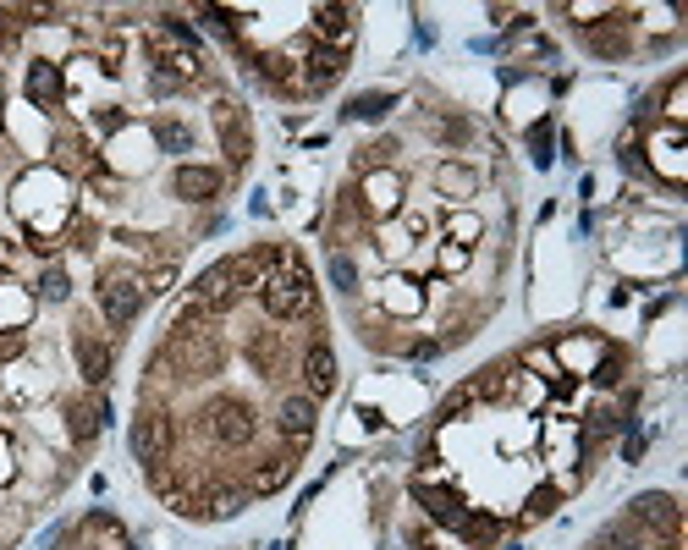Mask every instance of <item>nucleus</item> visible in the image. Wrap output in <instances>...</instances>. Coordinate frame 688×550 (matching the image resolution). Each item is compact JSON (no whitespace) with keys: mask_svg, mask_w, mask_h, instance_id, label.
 <instances>
[{"mask_svg":"<svg viewBox=\"0 0 688 550\" xmlns=\"http://www.w3.org/2000/svg\"><path fill=\"white\" fill-rule=\"evenodd\" d=\"M259 281H265V270L254 264V253H232V259L210 264V270L193 281V303L221 319V314H232L248 292H259Z\"/></svg>","mask_w":688,"mask_h":550,"instance_id":"nucleus-1","label":"nucleus"},{"mask_svg":"<svg viewBox=\"0 0 688 550\" xmlns=\"http://www.w3.org/2000/svg\"><path fill=\"white\" fill-rule=\"evenodd\" d=\"M259 303H265V314L276 319V325H287V319H309L314 314V275L303 259L281 264V270H270L265 281H259Z\"/></svg>","mask_w":688,"mask_h":550,"instance_id":"nucleus-2","label":"nucleus"},{"mask_svg":"<svg viewBox=\"0 0 688 550\" xmlns=\"http://www.w3.org/2000/svg\"><path fill=\"white\" fill-rule=\"evenodd\" d=\"M94 303L111 325H133L138 308H144V275L127 270V264H105L100 281H94Z\"/></svg>","mask_w":688,"mask_h":550,"instance_id":"nucleus-3","label":"nucleus"},{"mask_svg":"<svg viewBox=\"0 0 688 550\" xmlns=\"http://www.w3.org/2000/svg\"><path fill=\"white\" fill-rule=\"evenodd\" d=\"M160 363H177L182 374H193V380H210V374H221V369H226V341L215 336V330L171 336L166 347H160Z\"/></svg>","mask_w":688,"mask_h":550,"instance_id":"nucleus-4","label":"nucleus"},{"mask_svg":"<svg viewBox=\"0 0 688 550\" xmlns=\"http://www.w3.org/2000/svg\"><path fill=\"white\" fill-rule=\"evenodd\" d=\"M199 429L221 451H243L248 440H254L259 424H254V407H248V402H237V396H215V402L199 413Z\"/></svg>","mask_w":688,"mask_h":550,"instance_id":"nucleus-5","label":"nucleus"},{"mask_svg":"<svg viewBox=\"0 0 688 550\" xmlns=\"http://www.w3.org/2000/svg\"><path fill=\"white\" fill-rule=\"evenodd\" d=\"M628 523L644 528V534L655 539L661 550L677 545V534H683V512H677V501L666 490H650V495H633L628 501Z\"/></svg>","mask_w":688,"mask_h":550,"instance_id":"nucleus-6","label":"nucleus"},{"mask_svg":"<svg viewBox=\"0 0 688 550\" xmlns=\"http://www.w3.org/2000/svg\"><path fill=\"white\" fill-rule=\"evenodd\" d=\"M358 204H364L369 220H391L402 215V176L391 171H364V182H358Z\"/></svg>","mask_w":688,"mask_h":550,"instance_id":"nucleus-7","label":"nucleus"},{"mask_svg":"<svg viewBox=\"0 0 688 550\" xmlns=\"http://www.w3.org/2000/svg\"><path fill=\"white\" fill-rule=\"evenodd\" d=\"M413 501L424 506V517H430L435 528H463L468 512H474L457 490H446V484H419V479H413Z\"/></svg>","mask_w":688,"mask_h":550,"instance_id":"nucleus-8","label":"nucleus"},{"mask_svg":"<svg viewBox=\"0 0 688 550\" xmlns=\"http://www.w3.org/2000/svg\"><path fill=\"white\" fill-rule=\"evenodd\" d=\"M314 418H320V402H314V396H303V391H292V396H281V402H276V429L292 440V451L309 446Z\"/></svg>","mask_w":688,"mask_h":550,"instance_id":"nucleus-9","label":"nucleus"},{"mask_svg":"<svg viewBox=\"0 0 688 550\" xmlns=\"http://www.w3.org/2000/svg\"><path fill=\"white\" fill-rule=\"evenodd\" d=\"M72 358H78V374H83V385H89V391H100V385L111 380V347H105V341L94 336L89 325L72 330Z\"/></svg>","mask_w":688,"mask_h":550,"instance_id":"nucleus-10","label":"nucleus"},{"mask_svg":"<svg viewBox=\"0 0 688 550\" xmlns=\"http://www.w3.org/2000/svg\"><path fill=\"white\" fill-rule=\"evenodd\" d=\"M342 72H347V50L309 44V55H303V77H298V94H325V88H331Z\"/></svg>","mask_w":688,"mask_h":550,"instance_id":"nucleus-11","label":"nucleus"},{"mask_svg":"<svg viewBox=\"0 0 688 550\" xmlns=\"http://www.w3.org/2000/svg\"><path fill=\"white\" fill-rule=\"evenodd\" d=\"M215 132H221L226 165H248V154H254V132H248L243 110H237L232 99H221V105H215Z\"/></svg>","mask_w":688,"mask_h":550,"instance_id":"nucleus-12","label":"nucleus"},{"mask_svg":"<svg viewBox=\"0 0 688 550\" xmlns=\"http://www.w3.org/2000/svg\"><path fill=\"white\" fill-rule=\"evenodd\" d=\"M133 451H138V462H166V451H171V418L160 413V407H144V413L133 418Z\"/></svg>","mask_w":688,"mask_h":550,"instance_id":"nucleus-13","label":"nucleus"},{"mask_svg":"<svg viewBox=\"0 0 688 550\" xmlns=\"http://www.w3.org/2000/svg\"><path fill=\"white\" fill-rule=\"evenodd\" d=\"M336 391V352L325 347V341H309L303 347V396H331Z\"/></svg>","mask_w":688,"mask_h":550,"instance_id":"nucleus-14","label":"nucleus"},{"mask_svg":"<svg viewBox=\"0 0 688 550\" xmlns=\"http://www.w3.org/2000/svg\"><path fill=\"white\" fill-rule=\"evenodd\" d=\"M226 176L215 171V165H177V176H171V193L182 198V204H210L215 193H221Z\"/></svg>","mask_w":688,"mask_h":550,"instance_id":"nucleus-15","label":"nucleus"},{"mask_svg":"<svg viewBox=\"0 0 688 550\" xmlns=\"http://www.w3.org/2000/svg\"><path fill=\"white\" fill-rule=\"evenodd\" d=\"M23 88H28V99H34L39 110H56L61 94H67V72H61L56 61H28Z\"/></svg>","mask_w":688,"mask_h":550,"instance_id":"nucleus-16","label":"nucleus"},{"mask_svg":"<svg viewBox=\"0 0 688 550\" xmlns=\"http://www.w3.org/2000/svg\"><path fill=\"white\" fill-rule=\"evenodd\" d=\"M353 6H314V44H331V50H347L353 44Z\"/></svg>","mask_w":688,"mask_h":550,"instance_id":"nucleus-17","label":"nucleus"},{"mask_svg":"<svg viewBox=\"0 0 688 550\" xmlns=\"http://www.w3.org/2000/svg\"><path fill=\"white\" fill-rule=\"evenodd\" d=\"M111 413V402H105L100 391L83 396V402H67V435L78 440V446H89L94 435H100V418Z\"/></svg>","mask_w":688,"mask_h":550,"instance_id":"nucleus-18","label":"nucleus"},{"mask_svg":"<svg viewBox=\"0 0 688 550\" xmlns=\"http://www.w3.org/2000/svg\"><path fill=\"white\" fill-rule=\"evenodd\" d=\"M595 550H661V545H655L644 528H633L628 517H617V523H606L595 534Z\"/></svg>","mask_w":688,"mask_h":550,"instance_id":"nucleus-19","label":"nucleus"},{"mask_svg":"<svg viewBox=\"0 0 688 550\" xmlns=\"http://www.w3.org/2000/svg\"><path fill=\"white\" fill-rule=\"evenodd\" d=\"M584 44H589L595 55H606V61H622V55L633 50L628 22H600V28H584Z\"/></svg>","mask_w":688,"mask_h":550,"instance_id":"nucleus-20","label":"nucleus"},{"mask_svg":"<svg viewBox=\"0 0 688 550\" xmlns=\"http://www.w3.org/2000/svg\"><path fill=\"white\" fill-rule=\"evenodd\" d=\"M292 468H298V457H292V451H287V457H265L254 473H248V495H276L281 484L292 479Z\"/></svg>","mask_w":688,"mask_h":550,"instance_id":"nucleus-21","label":"nucleus"},{"mask_svg":"<svg viewBox=\"0 0 688 550\" xmlns=\"http://www.w3.org/2000/svg\"><path fill=\"white\" fill-rule=\"evenodd\" d=\"M380 308H386V314H402V319H408V314H419V308H424V292L408 281V275H391V281L380 286Z\"/></svg>","mask_w":688,"mask_h":550,"instance_id":"nucleus-22","label":"nucleus"},{"mask_svg":"<svg viewBox=\"0 0 688 550\" xmlns=\"http://www.w3.org/2000/svg\"><path fill=\"white\" fill-rule=\"evenodd\" d=\"M677 154H683V127H666L661 138H655V171L672 187H683V160H677Z\"/></svg>","mask_w":688,"mask_h":550,"instance_id":"nucleus-23","label":"nucleus"},{"mask_svg":"<svg viewBox=\"0 0 688 550\" xmlns=\"http://www.w3.org/2000/svg\"><path fill=\"white\" fill-rule=\"evenodd\" d=\"M446 237H452V248H474L479 237H485V220L474 215V209H446Z\"/></svg>","mask_w":688,"mask_h":550,"instance_id":"nucleus-24","label":"nucleus"},{"mask_svg":"<svg viewBox=\"0 0 688 550\" xmlns=\"http://www.w3.org/2000/svg\"><path fill=\"white\" fill-rule=\"evenodd\" d=\"M661 116H666V127H683V116H688V77L683 72H672L661 83Z\"/></svg>","mask_w":688,"mask_h":550,"instance_id":"nucleus-25","label":"nucleus"},{"mask_svg":"<svg viewBox=\"0 0 688 550\" xmlns=\"http://www.w3.org/2000/svg\"><path fill=\"white\" fill-rule=\"evenodd\" d=\"M556 506H562V490H556V484H534L529 501H523V517H518V523H540V517H551Z\"/></svg>","mask_w":688,"mask_h":550,"instance_id":"nucleus-26","label":"nucleus"},{"mask_svg":"<svg viewBox=\"0 0 688 550\" xmlns=\"http://www.w3.org/2000/svg\"><path fill=\"white\" fill-rule=\"evenodd\" d=\"M435 187H441L446 198H468V193H474V171L457 165V160H446L441 171H435Z\"/></svg>","mask_w":688,"mask_h":550,"instance_id":"nucleus-27","label":"nucleus"},{"mask_svg":"<svg viewBox=\"0 0 688 550\" xmlns=\"http://www.w3.org/2000/svg\"><path fill=\"white\" fill-rule=\"evenodd\" d=\"M622 369H628V352H622V347H606V352L595 358V369H589V380L611 391V385H622Z\"/></svg>","mask_w":688,"mask_h":550,"instance_id":"nucleus-28","label":"nucleus"},{"mask_svg":"<svg viewBox=\"0 0 688 550\" xmlns=\"http://www.w3.org/2000/svg\"><path fill=\"white\" fill-rule=\"evenodd\" d=\"M155 138H160V149H171V154H188L193 149V132L182 127V121H171V116L155 121Z\"/></svg>","mask_w":688,"mask_h":550,"instance_id":"nucleus-29","label":"nucleus"},{"mask_svg":"<svg viewBox=\"0 0 688 550\" xmlns=\"http://www.w3.org/2000/svg\"><path fill=\"white\" fill-rule=\"evenodd\" d=\"M243 506H248V490H215L204 501V517H237Z\"/></svg>","mask_w":688,"mask_h":550,"instance_id":"nucleus-30","label":"nucleus"},{"mask_svg":"<svg viewBox=\"0 0 688 550\" xmlns=\"http://www.w3.org/2000/svg\"><path fill=\"white\" fill-rule=\"evenodd\" d=\"M391 99H397V94H358L353 105H347V116H358V121H380Z\"/></svg>","mask_w":688,"mask_h":550,"instance_id":"nucleus-31","label":"nucleus"},{"mask_svg":"<svg viewBox=\"0 0 688 550\" xmlns=\"http://www.w3.org/2000/svg\"><path fill=\"white\" fill-rule=\"evenodd\" d=\"M39 297H50V303H67V297H72V281H67V270H56V264H50V270L39 275Z\"/></svg>","mask_w":688,"mask_h":550,"instance_id":"nucleus-32","label":"nucleus"},{"mask_svg":"<svg viewBox=\"0 0 688 550\" xmlns=\"http://www.w3.org/2000/svg\"><path fill=\"white\" fill-rule=\"evenodd\" d=\"M171 281H177V264H155V270H144V297H155V292H171Z\"/></svg>","mask_w":688,"mask_h":550,"instance_id":"nucleus-33","label":"nucleus"},{"mask_svg":"<svg viewBox=\"0 0 688 550\" xmlns=\"http://www.w3.org/2000/svg\"><path fill=\"white\" fill-rule=\"evenodd\" d=\"M435 132H441V143H468V138H474V127H468L463 116H441V121H435Z\"/></svg>","mask_w":688,"mask_h":550,"instance_id":"nucleus-34","label":"nucleus"},{"mask_svg":"<svg viewBox=\"0 0 688 550\" xmlns=\"http://www.w3.org/2000/svg\"><path fill=\"white\" fill-rule=\"evenodd\" d=\"M23 39V11H0V50H12Z\"/></svg>","mask_w":688,"mask_h":550,"instance_id":"nucleus-35","label":"nucleus"},{"mask_svg":"<svg viewBox=\"0 0 688 550\" xmlns=\"http://www.w3.org/2000/svg\"><path fill=\"white\" fill-rule=\"evenodd\" d=\"M567 17H578V22H595V17H611V6H600V0H573V6H562Z\"/></svg>","mask_w":688,"mask_h":550,"instance_id":"nucleus-36","label":"nucleus"},{"mask_svg":"<svg viewBox=\"0 0 688 550\" xmlns=\"http://www.w3.org/2000/svg\"><path fill=\"white\" fill-rule=\"evenodd\" d=\"M248 352H254V363H259V369H270V363H276V330H265V336H259Z\"/></svg>","mask_w":688,"mask_h":550,"instance_id":"nucleus-37","label":"nucleus"},{"mask_svg":"<svg viewBox=\"0 0 688 550\" xmlns=\"http://www.w3.org/2000/svg\"><path fill=\"white\" fill-rule=\"evenodd\" d=\"M331 275L342 281V292H353V259L347 253H331Z\"/></svg>","mask_w":688,"mask_h":550,"instance_id":"nucleus-38","label":"nucleus"},{"mask_svg":"<svg viewBox=\"0 0 688 550\" xmlns=\"http://www.w3.org/2000/svg\"><path fill=\"white\" fill-rule=\"evenodd\" d=\"M435 264H441L446 275H452V270H463V264H468V248H452V242H446V248H441V259H435Z\"/></svg>","mask_w":688,"mask_h":550,"instance_id":"nucleus-39","label":"nucleus"},{"mask_svg":"<svg viewBox=\"0 0 688 550\" xmlns=\"http://www.w3.org/2000/svg\"><path fill=\"white\" fill-rule=\"evenodd\" d=\"M28 341H23V330H0V358H17Z\"/></svg>","mask_w":688,"mask_h":550,"instance_id":"nucleus-40","label":"nucleus"},{"mask_svg":"<svg viewBox=\"0 0 688 550\" xmlns=\"http://www.w3.org/2000/svg\"><path fill=\"white\" fill-rule=\"evenodd\" d=\"M545 50H551V44H545L540 33H529V39H518V44H512V55H545Z\"/></svg>","mask_w":688,"mask_h":550,"instance_id":"nucleus-41","label":"nucleus"},{"mask_svg":"<svg viewBox=\"0 0 688 550\" xmlns=\"http://www.w3.org/2000/svg\"><path fill=\"white\" fill-rule=\"evenodd\" d=\"M419 550H468V545H463V539L452 545V539H441V534H424V539H419Z\"/></svg>","mask_w":688,"mask_h":550,"instance_id":"nucleus-42","label":"nucleus"},{"mask_svg":"<svg viewBox=\"0 0 688 550\" xmlns=\"http://www.w3.org/2000/svg\"><path fill=\"white\" fill-rule=\"evenodd\" d=\"M12 479V440H6V429H0V484Z\"/></svg>","mask_w":688,"mask_h":550,"instance_id":"nucleus-43","label":"nucleus"},{"mask_svg":"<svg viewBox=\"0 0 688 550\" xmlns=\"http://www.w3.org/2000/svg\"><path fill=\"white\" fill-rule=\"evenodd\" d=\"M12 264H17V248H12L6 237H0V270H12Z\"/></svg>","mask_w":688,"mask_h":550,"instance_id":"nucleus-44","label":"nucleus"}]
</instances>
